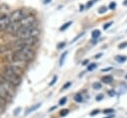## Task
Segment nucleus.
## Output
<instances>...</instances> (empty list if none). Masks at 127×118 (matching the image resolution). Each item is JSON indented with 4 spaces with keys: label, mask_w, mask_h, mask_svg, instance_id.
Masks as SVG:
<instances>
[{
    "label": "nucleus",
    "mask_w": 127,
    "mask_h": 118,
    "mask_svg": "<svg viewBox=\"0 0 127 118\" xmlns=\"http://www.w3.org/2000/svg\"><path fill=\"white\" fill-rule=\"evenodd\" d=\"M21 27H22V26L20 25L19 22H11L10 25L8 26V28L6 29V31L9 32V33L12 34V35H16V34L18 33V31L20 30Z\"/></svg>",
    "instance_id": "0eeeda50"
},
{
    "label": "nucleus",
    "mask_w": 127,
    "mask_h": 118,
    "mask_svg": "<svg viewBox=\"0 0 127 118\" xmlns=\"http://www.w3.org/2000/svg\"><path fill=\"white\" fill-rule=\"evenodd\" d=\"M40 30L36 27V25H32V26H25V27H21L20 30L18 31V33L16 34V36L19 39H24V38H37L40 35Z\"/></svg>",
    "instance_id": "20e7f679"
},
{
    "label": "nucleus",
    "mask_w": 127,
    "mask_h": 118,
    "mask_svg": "<svg viewBox=\"0 0 127 118\" xmlns=\"http://www.w3.org/2000/svg\"><path fill=\"white\" fill-rule=\"evenodd\" d=\"M57 79H58V76H57V75H54V76H53V79H52V81L50 82V85H51V86H52V85H54V84L56 83Z\"/></svg>",
    "instance_id": "bb28decb"
},
{
    "label": "nucleus",
    "mask_w": 127,
    "mask_h": 118,
    "mask_svg": "<svg viewBox=\"0 0 127 118\" xmlns=\"http://www.w3.org/2000/svg\"><path fill=\"white\" fill-rule=\"evenodd\" d=\"M108 95L109 96H114L115 95V91L114 90H109L108 91Z\"/></svg>",
    "instance_id": "72a5a7b5"
},
{
    "label": "nucleus",
    "mask_w": 127,
    "mask_h": 118,
    "mask_svg": "<svg viewBox=\"0 0 127 118\" xmlns=\"http://www.w3.org/2000/svg\"><path fill=\"white\" fill-rule=\"evenodd\" d=\"M6 104H7V101H6V100H4V99L0 96V113H2V112L5 110Z\"/></svg>",
    "instance_id": "9b49d317"
},
{
    "label": "nucleus",
    "mask_w": 127,
    "mask_h": 118,
    "mask_svg": "<svg viewBox=\"0 0 127 118\" xmlns=\"http://www.w3.org/2000/svg\"><path fill=\"white\" fill-rule=\"evenodd\" d=\"M95 2H96V0H90V1H88V2L86 3V6H85V7H86V8H90Z\"/></svg>",
    "instance_id": "5701e85b"
},
{
    "label": "nucleus",
    "mask_w": 127,
    "mask_h": 118,
    "mask_svg": "<svg viewBox=\"0 0 127 118\" xmlns=\"http://www.w3.org/2000/svg\"><path fill=\"white\" fill-rule=\"evenodd\" d=\"M92 87H93V89L98 90V89L101 88V83H100V82H94V83L92 84Z\"/></svg>",
    "instance_id": "aec40b11"
},
{
    "label": "nucleus",
    "mask_w": 127,
    "mask_h": 118,
    "mask_svg": "<svg viewBox=\"0 0 127 118\" xmlns=\"http://www.w3.org/2000/svg\"><path fill=\"white\" fill-rule=\"evenodd\" d=\"M126 78H127V75H126Z\"/></svg>",
    "instance_id": "37998d69"
},
{
    "label": "nucleus",
    "mask_w": 127,
    "mask_h": 118,
    "mask_svg": "<svg viewBox=\"0 0 127 118\" xmlns=\"http://www.w3.org/2000/svg\"><path fill=\"white\" fill-rule=\"evenodd\" d=\"M1 74L7 82L13 86H18L22 82V76L24 74V68L19 64L8 63L1 68Z\"/></svg>",
    "instance_id": "f257e3e1"
},
{
    "label": "nucleus",
    "mask_w": 127,
    "mask_h": 118,
    "mask_svg": "<svg viewBox=\"0 0 127 118\" xmlns=\"http://www.w3.org/2000/svg\"><path fill=\"white\" fill-rule=\"evenodd\" d=\"M7 11H9V7L6 6V5H2L0 7V13H1V16L3 15H7Z\"/></svg>",
    "instance_id": "ddd939ff"
},
{
    "label": "nucleus",
    "mask_w": 127,
    "mask_h": 118,
    "mask_svg": "<svg viewBox=\"0 0 127 118\" xmlns=\"http://www.w3.org/2000/svg\"><path fill=\"white\" fill-rule=\"evenodd\" d=\"M113 117H114V115H109V116H107L105 118H113Z\"/></svg>",
    "instance_id": "a19ab883"
},
{
    "label": "nucleus",
    "mask_w": 127,
    "mask_h": 118,
    "mask_svg": "<svg viewBox=\"0 0 127 118\" xmlns=\"http://www.w3.org/2000/svg\"><path fill=\"white\" fill-rule=\"evenodd\" d=\"M40 106H41V103H38V104H36V105H34V106H32V107H30V108H29V109H28V110L26 111V113H25V114H26V115H28V114H30V113H31L32 111H35L36 109H38V108H39Z\"/></svg>",
    "instance_id": "f8f14e48"
},
{
    "label": "nucleus",
    "mask_w": 127,
    "mask_h": 118,
    "mask_svg": "<svg viewBox=\"0 0 127 118\" xmlns=\"http://www.w3.org/2000/svg\"><path fill=\"white\" fill-rule=\"evenodd\" d=\"M20 25L22 27H25V26H32V25H35L36 24V18L33 16V15H28L26 16L24 19H22L20 22Z\"/></svg>",
    "instance_id": "423d86ee"
},
{
    "label": "nucleus",
    "mask_w": 127,
    "mask_h": 118,
    "mask_svg": "<svg viewBox=\"0 0 127 118\" xmlns=\"http://www.w3.org/2000/svg\"><path fill=\"white\" fill-rule=\"evenodd\" d=\"M66 100H67V98L66 97H63V98H61L60 99V101H59V105H64L65 104V102H66Z\"/></svg>",
    "instance_id": "412c9836"
},
{
    "label": "nucleus",
    "mask_w": 127,
    "mask_h": 118,
    "mask_svg": "<svg viewBox=\"0 0 127 118\" xmlns=\"http://www.w3.org/2000/svg\"><path fill=\"white\" fill-rule=\"evenodd\" d=\"M66 55H67V52H66V51H65L64 53H63V54H62V56H61V59H60V66H62V65H63V63H64V59H65Z\"/></svg>",
    "instance_id": "dca6fc26"
},
{
    "label": "nucleus",
    "mask_w": 127,
    "mask_h": 118,
    "mask_svg": "<svg viewBox=\"0 0 127 118\" xmlns=\"http://www.w3.org/2000/svg\"><path fill=\"white\" fill-rule=\"evenodd\" d=\"M79 9H80V11H82V9H83V6H82V5H80V7H79Z\"/></svg>",
    "instance_id": "79ce46f5"
},
{
    "label": "nucleus",
    "mask_w": 127,
    "mask_h": 118,
    "mask_svg": "<svg viewBox=\"0 0 127 118\" xmlns=\"http://www.w3.org/2000/svg\"><path fill=\"white\" fill-rule=\"evenodd\" d=\"M68 112H69V110H68V109H64V110H62V111H61V114H60V115H61L62 117H63V116H65V115H67V113H68Z\"/></svg>",
    "instance_id": "a878e982"
},
{
    "label": "nucleus",
    "mask_w": 127,
    "mask_h": 118,
    "mask_svg": "<svg viewBox=\"0 0 127 118\" xmlns=\"http://www.w3.org/2000/svg\"><path fill=\"white\" fill-rule=\"evenodd\" d=\"M103 97H104V95L103 94H98L97 96H96V101H100V100H102L103 99Z\"/></svg>",
    "instance_id": "7c9ffc66"
},
{
    "label": "nucleus",
    "mask_w": 127,
    "mask_h": 118,
    "mask_svg": "<svg viewBox=\"0 0 127 118\" xmlns=\"http://www.w3.org/2000/svg\"><path fill=\"white\" fill-rule=\"evenodd\" d=\"M73 99H74V101H76V102H81V101H82V95H81L80 93H77V94L74 95Z\"/></svg>",
    "instance_id": "f3484780"
},
{
    "label": "nucleus",
    "mask_w": 127,
    "mask_h": 118,
    "mask_svg": "<svg viewBox=\"0 0 127 118\" xmlns=\"http://www.w3.org/2000/svg\"><path fill=\"white\" fill-rule=\"evenodd\" d=\"M107 11V7H105V6H101L99 9H98V13L99 14H102V13H104V12H106Z\"/></svg>",
    "instance_id": "4be33fe9"
},
{
    "label": "nucleus",
    "mask_w": 127,
    "mask_h": 118,
    "mask_svg": "<svg viewBox=\"0 0 127 118\" xmlns=\"http://www.w3.org/2000/svg\"><path fill=\"white\" fill-rule=\"evenodd\" d=\"M86 63H88V59H85V60L82 61V64H83V65H85Z\"/></svg>",
    "instance_id": "4c0bfd02"
},
{
    "label": "nucleus",
    "mask_w": 127,
    "mask_h": 118,
    "mask_svg": "<svg viewBox=\"0 0 127 118\" xmlns=\"http://www.w3.org/2000/svg\"><path fill=\"white\" fill-rule=\"evenodd\" d=\"M115 59L118 61V62H120V63H122V62H124V61H126V59H127V58L125 57V56H116L115 57Z\"/></svg>",
    "instance_id": "4468645a"
},
{
    "label": "nucleus",
    "mask_w": 127,
    "mask_h": 118,
    "mask_svg": "<svg viewBox=\"0 0 127 118\" xmlns=\"http://www.w3.org/2000/svg\"><path fill=\"white\" fill-rule=\"evenodd\" d=\"M91 36H92L93 39L99 38V36H100V31H99V30H93L92 33H91Z\"/></svg>",
    "instance_id": "2eb2a0df"
},
{
    "label": "nucleus",
    "mask_w": 127,
    "mask_h": 118,
    "mask_svg": "<svg viewBox=\"0 0 127 118\" xmlns=\"http://www.w3.org/2000/svg\"><path fill=\"white\" fill-rule=\"evenodd\" d=\"M11 21L8 15H3L0 16V31H4L8 28V26L10 25Z\"/></svg>",
    "instance_id": "6e6552de"
},
{
    "label": "nucleus",
    "mask_w": 127,
    "mask_h": 118,
    "mask_svg": "<svg viewBox=\"0 0 127 118\" xmlns=\"http://www.w3.org/2000/svg\"><path fill=\"white\" fill-rule=\"evenodd\" d=\"M19 111H20V108H18V109H16V110H15V111H14V114H15V115H17V114H18V112H19Z\"/></svg>",
    "instance_id": "58836bf2"
},
{
    "label": "nucleus",
    "mask_w": 127,
    "mask_h": 118,
    "mask_svg": "<svg viewBox=\"0 0 127 118\" xmlns=\"http://www.w3.org/2000/svg\"><path fill=\"white\" fill-rule=\"evenodd\" d=\"M111 69H112V67H107V68H102L101 71L104 72V71H109V70H111Z\"/></svg>",
    "instance_id": "c9c22d12"
},
{
    "label": "nucleus",
    "mask_w": 127,
    "mask_h": 118,
    "mask_svg": "<svg viewBox=\"0 0 127 118\" xmlns=\"http://www.w3.org/2000/svg\"><path fill=\"white\" fill-rule=\"evenodd\" d=\"M97 67V64L96 63H90L88 66H87V70L88 71H91V70H93L94 68H96Z\"/></svg>",
    "instance_id": "6ab92c4d"
},
{
    "label": "nucleus",
    "mask_w": 127,
    "mask_h": 118,
    "mask_svg": "<svg viewBox=\"0 0 127 118\" xmlns=\"http://www.w3.org/2000/svg\"><path fill=\"white\" fill-rule=\"evenodd\" d=\"M126 46H127V42H124V43L120 44V45L118 46V48H119V49H123V48H125Z\"/></svg>",
    "instance_id": "473e14b6"
},
{
    "label": "nucleus",
    "mask_w": 127,
    "mask_h": 118,
    "mask_svg": "<svg viewBox=\"0 0 127 118\" xmlns=\"http://www.w3.org/2000/svg\"><path fill=\"white\" fill-rule=\"evenodd\" d=\"M38 43V38H24V39H18L10 44L13 52L18 51L21 49H27V48H33Z\"/></svg>",
    "instance_id": "7ed1b4c3"
},
{
    "label": "nucleus",
    "mask_w": 127,
    "mask_h": 118,
    "mask_svg": "<svg viewBox=\"0 0 127 118\" xmlns=\"http://www.w3.org/2000/svg\"><path fill=\"white\" fill-rule=\"evenodd\" d=\"M0 16H1V13H0Z\"/></svg>",
    "instance_id": "c03bdc74"
},
{
    "label": "nucleus",
    "mask_w": 127,
    "mask_h": 118,
    "mask_svg": "<svg viewBox=\"0 0 127 118\" xmlns=\"http://www.w3.org/2000/svg\"><path fill=\"white\" fill-rule=\"evenodd\" d=\"M28 15H30V14L27 13L25 9H18V10L11 12V14L9 15V18H10L11 22H20L22 19H24Z\"/></svg>",
    "instance_id": "39448f33"
},
{
    "label": "nucleus",
    "mask_w": 127,
    "mask_h": 118,
    "mask_svg": "<svg viewBox=\"0 0 127 118\" xmlns=\"http://www.w3.org/2000/svg\"><path fill=\"white\" fill-rule=\"evenodd\" d=\"M101 56H102V54H101V53H99V54H97V55H95V56H94V59H99Z\"/></svg>",
    "instance_id": "e433bc0d"
},
{
    "label": "nucleus",
    "mask_w": 127,
    "mask_h": 118,
    "mask_svg": "<svg viewBox=\"0 0 127 118\" xmlns=\"http://www.w3.org/2000/svg\"><path fill=\"white\" fill-rule=\"evenodd\" d=\"M101 80H102L104 83H110V82H112V80H113V77H112V75H110V74H107V75H104V76H102Z\"/></svg>",
    "instance_id": "9d476101"
},
{
    "label": "nucleus",
    "mask_w": 127,
    "mask_h": 118,
    "mask_svg": "<svg viewBox=\"0 0 127 118\" xmlns=\"http://www.w3.org/2000/svg\"><path fill=\"white\" fill-rule=\"evenodd\" d=\"M7 81H6V79L3 77V75L0 73V84H5Z\"/></svg>",
    "instance_id": "cd10ccee"
},
{
    "label": "nucleus",
    "mask_w": 127,
    "mask_h": 118,
    "mask_svg": "<svg viewBox=\"0 0 127 118\" xmlns=\"http://www.w3.org/2000/svg\"><path fill=\"white\" fill-rule=\"evenodd\" d=\"M112 23H113V22H108V23H106V24H104V25H103V29H104V30H106V29H108V28H109V27H110V26L112 25Z\"/></svg>",
    "instance_id": "c756f323"
},
{
    "label": "nucleus",
    "mask_w": 127,
    "mask_h": 118,
    "mask_svg": "<svg viewBox=\"0 0 127 118\" xmlns=\"http://www.w3.org/2000/svg\"><path fill=\"white\" fill-rule=\"evenodd\" d=\"M70 85H71V81H67L66 83H64V86H63V90L67 89V88H68Z\"/></svg>",
    "instance_id": "b1692460"
},
{
    "label": "nucleus",
    "mask_w": 127,
    "mask_h": 118,
    "mask_svg": "<svg viewBox=\"0 0 127 118\" xmlns=\"http://www.w3.org/2000/svg\"><path fill=\"white\" fill-rule=\"evenodd\" d=\"M115 8H116V3H115V2H111V3L109 4V9L114 10Z\"/></svg>",
    "instance_id": "c85d7f7f"
},
{
    "label": "nucleus",
    "mask_w": 127,
    "mask_h": 118,
    "mask_svg": "<svg viewBox=\"0 0 127 118\" xmlns=\"http://www.w3.org/2000/svg\"><path fill=\"white\" fill-rule=\"evenodd\" d=\"M113 112H114V109H112V108H108V109H104L103 110L104 114H109V113H113Z\"/></svg>",
    "instance_id": "393cba45"
},
{
    "label": "nucleus",
    "mask_w": 127,
    "mask_h": 118,
    "mask_svg": "<svg viewBox=\"0 0 127 118\" xmlns=\"http://www.w3.org/2000/svg\"><path fill=\"white\" fill-rule=\"evenodd\" d=\"M70 25H71V22H70V21H69V22H66L65 24H64V25L60 28V30H61V31H64V30H66Z\"/></svg>",
    "instance_id": "a211bd4d"
},
{
    "label": "nucleus",
    "mask_w": 127,
    "mask_h": 118,
    "mask_svg": "<svg viewBox=\"0 0 127 118\" xmlns=\"http://www.w3.org/2000/svg\"><path fill=\"white\" fill-rule=\"evenodd\" d=\"M51 1H52V0H45V1H44V4H48V3H50Z\"/></svg>",
    "instance_id": "ea45409f"
},
{
    "label": "nucleus",
    "mask_w": 127,
    "mask_h": 118,
    "mask_svg": "<svg viewBox=\"0 0 127 118\" xmlns=\"http://www.w3.org/2000/svg\"><path fill=\"white\" fill-rule=\"evenodd\" d=\"M33 59H34L33 49L27 48V49H21V50H18V51H14L10 55V59L9 60L14 64H19V63L29 62Z\"/></svg>",
    "instance_id": "f03ea898"
},
{
    "label": "nucleus",
    "mask_w": 127,
    "mask_h": 118,
    "mask_svg": "<svg viewBox=\"0 0 127 118\" xmlns=\"http://www.w3.org/2000/svg\"><path fill=\"white\" fill-rule=\"evenodd\" d=\"M64 46H65V43H64V42H63V43H61V44H59V45H58V48H59V49H62V48H63V47H64Z\"/></svg>",
    "instance_id": "f704fd0d"
},
{
    "label": "nucleus",
    "mask_w": 127,
    "mask_h": 118,
    "mask_svg": "<svg viewBox=\"0 0 127 118\" xmlns=\"http://www.w3.org/2000/svg\"><path fill=\"white\" fill-rule=\"evenodd\" d=\"M12 51H13V50H12V48H11L10 45H3V46L0 47V54H2V55L9 54V53H11Z\"/></svg>",
    "instance_id": "1a4fd4ad"
},
{
    "label": "nucleus",
    "mask_w": 127,
    "mask_h": 118,
    "mask_svg": "<svg viewBox=\"0 0 127 118\" xmlns=\"http://www.w3.org/2000/svg\"><path fill=\"white\" fill-rule=\"evenodd\" d=\"M99 112H100V110H99V109H96V110H93V111H91L90 115H91V116H94L95 114H98Z\"/></svg>",
    "instance_id": "2f4dec72"
}]
</instances>
